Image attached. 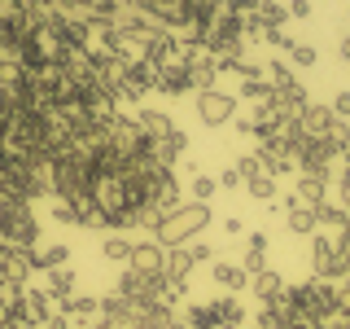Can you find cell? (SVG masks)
I'll list each match as a JSON object with an SVG mask.
<instances>
[{
  "instance_id": "6da1fadb",
  "label": "cell",
  "mask_w": 350,
  "mask_h": 329,
  "mask_svg": "<svg viewBox=\"0 0 350 329\" xmlns=\"http://www.w3.org/2000/svg\"><path fill=\"white\" fill-rule=\"evenodd\" d=\"M206 224H211V206L180 202L175 211H167V219H162V228H158V237H153V241H162V246H184V241H193Z\"/></svg>"
},
{
  "instance_id": "7a4b0ae2",
  "label": "cell",
  "mask_w": 350,
  "mask_h": 329,
  "mask_svg": "<svg viewBox=\"0 0 350 329\" xmlns=\"http://www.w3.org/2000/svg\"><path fill=\"white\" fill-rule=\"evenodd\" d=\"M0 241H9V246H36L40 241L31 202H0Z\"/></svg>"
},
{
  "instance_id": "3957f363",
  "label": "cell",
  "mask_w": 350,
  "mask_h": 329,
  "mask_svg": "<svg viewBox=\"0 0 350 329\" xmlns=\"http://www.w3.org/2000/svg\"><path fill=\"white\" fill-rule=\"evenodd\" d=\"M293 294H298V307H302L306 316H315V321H328L333 312H342V294H337V281H320V277H311V281L293 285Z\"/></svg>"
},
{
  "instance_id": "277c9868",
  "label": "cell",
  "mask_w": 350,
  "mask_h": 329,
  "mask_svg": "<svg viewBox=\"0 0 350 329\" xmlns=\"http://www.w3.org/2000/svg\"><path fill=\"white\" fill-rule=\"evenodd\" d=\"M197 119H202L206 127H224L228 119H237V97L232 93H219V88L197 93Z\"/></svg>"
},
{
  "instance_id": "5b68a950",
  "label": "cell",
  "mask_w": 350,
  "mask_h": 329,
  "mask_svg": "<svg viewBox=\"0 0 350 329\" xmlns=\"http://www.w3.org/2000/svg\"><path fill=\"white\" fill-rule=\"evenodd\" d=\"M311 272L320 281H342L346 277V259L337 255V246L328 237H320V233L311 237Z\"/></svg>"
},
{
  "instance_id": "8992f818",
  "label": "cell",
  "mask_w": 350,
  "mask_h": 329,
  "mask_svg": "<svg viewBox=\"0 0 350 329\" xmlns=\"http://www.w3.org/2000/svg\"><path fill=\"white\" fill-rule=\"evenodd\" d=\"M153 88H158L162 97H184L193 93V75L184 62H162L158 71H153Z\"/></svg>"
},
{
  "instance_id": "52a82bcc",
  "label": "cell",
  "mask_w": 350,
  "mask_h": 329,
  "mask_svg": "<svg viewBox=\"0 0 350 329\" xmlns=\"http://www.w3.org/2000/svg\"><path fill=\"white\" fill-rule=\"evenodd\" d=\"M114 93H118V101H140L145 93H153V66H149L145 58H136V62L127 66L123 84H118Z\"/></svg>"
},
{
  "instance_id": "ba28073f",
  "label": "cell",
  "mask_w": 350,
  "mask_h": 329,
  "mask_svg": "<svg viewBox=\"0 0 350 329\" xmlns=\"http://www.w3.org/2000/svg\"><path fill=\"white\" fill-rule=\"evenodd\" d=\"M162 259H167V246H162V241H131V272H140V277H162Z\"/></svg>"
},
{
  "instance_id": "9c48e42d",
  "label": "cell",
  "mask_w": 350,
  "mask_h": 329,
  "mask_svg": "<svg viewBox=\"0 0 350 329\" xmlns=\"http://www.w3.org/2000/svg\"><path fill=\"white\" fill-rule=\"evenodd\" d=\"M57 312L70 316L75 329H92L96 321H101V299H92V294H75V299H66Z\"/></svg>"
},
{
  "instance_id": "30bf717a",
  "label": "cell",
  "mask_w": 350,
  "mask_h": 329,
  "mask_svg": "<svg viewBox=\"0 0 350 329\" xmlns=\"http://www.w3.org/2000/svg\"><path fill=\"white\" fill-rule=\"evenodd\" d=\"M333 106H324V101H306L302 106V114H298V123H302V136H328V127H333Z\"/></svg>"
},
{
  "instance_id": "8fae6325",
  "label": "cell",
  "mask_w": 350,
  "mask_h": 329,
  "mask_svg": "<svg viewBox=\"0 0 350 329\" xmlns=\"http://www.w3.org/2000/svg\"><path fill=\"white\" fill-rule=\"evenodd\" d=\"M197 268L189 246H167V259H162V277L167 281H189V272Z\"/></svg>"
},
{
  "instance_id": "7c38bea8",
  "label": "cell",
  "mask_w": 350,
  "mask_h": 329,
  "mask_svg": "<svg viewBox=\"0 0 350 329\" xmlns=\"http://www.w3.org/2000/svg\"><path fill=\"white\" fill-rule=\"evenodd\" d=\"M189 75H193V88H197V93L215 88V80H219V58H215V53H206V49H197V58L189 62Z\"/></svg>"
},
{
  "instance_id": "4fadbf2b",
  "label": "cell",
  "mask_w": 350,
  "mask_h": 329,
  "mask_svg": "<svg viewBox=\"0 0 350 329\" xmlns=\"http://www.w3.org/2000/svg\"><path fill=\"white\" fill-rule=\"evenodd\" d=\"M293 197H298V206H324L328 197V180L324 175H298V184H293Z\"/></svg>"
},
{
  "instance_id": "5bb4252c",
  "label": "cell",
  "mask_w": 350,
  "mask_h": 329,
  "mask_svg": "<svg viewBox=\"0 0 350 329\" xmlns=\"http://www.w3.org/2000/svg\"><path fill=\"white\" fill-rule=\"evenodd\" d=\"M136 127H140V136H145V141H167L171 132H175V123L162 114V110H140V114H136Z\"/></svg>"
},
{
  "instance_id": "9a60e30c",
  "label": "cell",
  "mask_w": 350,
  "mask_h": 329,
  "mask_svg": "<svg viewBox=\"0 0 350 329\" xmlns=\"http://www.w3.org/2000/svg\"><path fill=\"white\" fill-rule=\"evenodd\" d=\"M211 277H215V285H224V290H245V285H250L245 268L232 263V259H215L211 263Z\"/></svg>"
},
{
  "instance_id": "2e32d148",
  "label": "cell",
  "mask_w": 350,
  "mask_h": 329,
  "mask_svg": "<svg viewBox=\"0 0 350 329\" xmlns=\"http://www.w3.org/2000/svg\"><path fill=\"white\" fill-rule=\"evenodd\" d=\"M250 294H258V299H262V307H267V303H276L280 299V294H284V281H280V272H258V277H250Z\"/></svg>"
},
{
  "instance_id": "e0dca14e",
  "label": "cell",
  "mask_w": 350,
  "mask_h": 329,
  "mask_svg": "<svg viewBox=\"0 0 350 329\" xmlns=\"http://www.w3.org/2000/svg\"><path fill=\"white\" fill-rule=\"evenodd\" d=\"M22 303H27V321L36 325V329L53 316V299H49V290H22Z\"/></svg>"
},
{
  "instance_id": "ac0fdd59",
  "label": "cell",
  "mask_w": 350,
  "mask_h": 329,
  "mask_svg": "<svg viewBox=\"0 0 350 329\" xmlns=\"http://www.w3.org/2000/svg\"><path fill=\"white\" fill-rule=\"evenodd\" d=\"M262 80L271 84V93H289V88L298 84V75H293V66H284L280 58H271V62H262Z\"/></svg>"
},
{
  "instance_id": "d6986e66",
  "label": "cell",
  "mask_w": 350,
  "mask_h": 329,
  "mask_svg": "<svg viewBox=\"0 0 350 329\" xmlns=\"http://www.w3.org/2000/svg\"><path fill=\"white\" fill-rule=\"evenodd\" d=\"M284 224H289L293 237H315V228H320L311 206H289V211H284Z\"/></svg>"
},
{
  "instance_id": "ffe728a7",
  "label": "cell",
  "mask_w": 350,
  "mask_h": 329,
  "mask_svg": "<svg viewBox=\"0 0 350 329\" xmlns=\"http://www.w3.org/2000/svg\"><path fill=\"white\" fill-rule=\"evenodd\" d=\"M66 259H70V250H66V246H44V250H36V246H31V268H36V272L66 268Z\"/></svg>"
},
{
  "instance_id": "44dd1931",
  "label": "cell",
  "mask_w": 350,
  "mask_h": 329,
  "mask_svg": "<svg viewBox=\"0 0 350 329\" xmlns=\"http://www.w3.org/2000/svg\"><path fill=\"white\" fill-rule=\"evenodd\" d=\"M49 299L57 303V307H62L66 299H75V272H70V268H53V272H49Z\"/></svg>"
},
{
  "instance_id": "7402d4cb",
  "label": "cell",
  "mask_w": 350,
  "mask_h": 329,
  "mask_svg": "<svg viewBox=\"0 0 350 329\" xmlns=\"http://www.w3.org/2000/svg\"><path fill=\"white\" fill-rule=\"evenodd\" d=\"M219 325H245V307H241V299H232V294H219V299H211Z\"/></svg>"
},
{
  "instance_id": "603a6c76",
  "label": "cell",
  "mask_w": 350,
  "mask_h": 329,
  "mask_svg": "<svg viewBox=\"0 0 350 329\" xmlns=\"http://www.w3.org/2000/svg\"><path fill=\"white\" fill-rule=\"evenodd\" d=\"M245 193L254 197V202H271V197H280V180L276 175H254V180H245Z\"/></svg>"
},
{
  "instance_id": "cb8c5ba5",
  "label": "cell",
  "mask_w": 350,
  "mask_h": 329,
  "mask_svg": "<svg viewBox=\"0 0 350 329\" xmlns=\"http://www.w3.org/2000/svg\"><path fill=\"white\" fill-rule=\"evenodd\" d=\"M258 31H276L289 22V14H284V5H276V0H258Z\"/></svg>"
},
{
  "instance_id": "d4e9b609",
  "label": "cell",
  "mask_w": 350,
  "mask_h": 329,
  "mask_svg": "<svg viewBox=\"0 0 350 329\" xmlns=\"http://www.w3.org/2000/svg\"><path fill=\"white\" fill-rule=\"evenodd\" d=\"M101 259L105 263H131V241L127 237H105L101 241Z\"/></svg>"
},
{
  "instance_id": "484cf974",
  "label": "cell",
  "mask_w": 350,
  "mask_h": 329,
  "mask_svg": "<svg viewBox=\"0 0 350 329\" xmlns=\"http://www.w3.org/2000/svg\"><path fill=\"white\" fill-rule=\"evenodd\" d=\"M315 224H324V228H346L350 224V211L346 206H315Z\"/></svg>"
},
{
  "instance_id": "4316f807",
  "label": "cell",
  "mask_w": 350,
  "mask_h": 329,
  "mask_svg": "<svg viewBox=\"0 0 350 329\" xmlns=\"http://www.w3.org/2000/svg\"><path fill=\"white\" fill-rule=\"evenodd\" d=\"M215 189H219V180L215 175H193V184H189V202H202V206H211V197H215Z\"/></svg>"
},
{
  "instance_id": "83f0119b",
  "label": "cell",
  "mask_w": 350,
  "mask_h": 329,
  "mask_svg": "<svg viewBox=\"0 0 350 329\" xmlns=\"http://www.w3.org/2000/svg\"><path fill=\"white\" fill-rule=\"evenodd\" d=\"M241 97H250V101H258V106L271 97V84L262 80V71H258V75H250V80H241Z\"/></svg>"
},
{
  "instance_id": "f1b7e54d",
  "label": "cell",
  "mask_w": 350,
  "mask_h": 329,
  "mask_svg": "<svg viewBox=\"0 0 350 329\" xmlns=\"http://www.w3.org/2000/svg\"><path fill=\"white\" fill-rule=\"evenodd\" d=\"M184 325H189V329H215L219 316H215L211 303H197V307H189V321H184Z\"/></svg>"
},
{
  "instance_id": "f546056e",
  "label": "cell",
  "mask_w": 350,
  "mask_h": 329,
  "mask_svg": "<svg viewBox=\"0 0 350 329\" xmlns=\"http://www.w3.org/2000/svg\"><path fill=\"white\" fill-rule=\"evenodd\" d=\"M289 62L302 66V71H311V66L320 62V49H315V44H306V40H298V44L289 49Z\"/></svg>"
},
{
  "instance_id": "4dcf8cb0",
  "label": "cell",
  "mask_w": 350,
  "mask_h": 329,
  "mask_svg": "<svg viewBox=\"0 0 350 329\" xmlns=\"http://www.w3.org/2000/svg\"><path fill=\"white\" fill-rule=\"evenodd\" d=\"M328 145H333L337 154L350 149V123H346V119H333V127H328Z\"/></svg>"
},
{
  "instance_id": "1f68e13d",
  "label": "cell",
  "mask_w": 350,
  "mask_h": 329,
  "mask_svg": "<svg viewBox=\"0 0 350 329\" xmlns=\"http://www.w3.org/2000/svg\"><path fill=\"white\" fill-rule=\"evenodd\" d=\"M241 268H245V277L267 272V250H245V255H241Z\"/></svg>"
},
{
  "instance_id": "d6a6232c",
  "label": "cell",
  "mask_w": 350,
  "mask_h": 329,
  "mask_svg": "<svg viewBox=\"0 0 350 329\" xmlns=\"http://www.w3.org/2000/svg\"><path fill=\"white\" fill-rule=\"evenodd\" d=\"M53 219H57V224H79V206L57 197V202H53Z\"/></svg>"
},
{
  "instance_id": "836d02e7",
  "label": "cell",
  "mask_w": 350,
  "mask_h": 329,
  "mask_svg": "<svg viewBox=\"0 0 350 329\" xmlns=\"http://www.w3.org/2000/svg\"><path fill=\"white\" fill-rule=\"evenodd\" d=\"M237 171H241V180H254V175H262V154H245V158L237 162Z\"/></svg>"
},
{
  "instance_id": "e575fe53",
  "label": "cell",
  "mask_w": 350,
  "mask_h": 329,
  "mask_svg": "<svg viewBox=\"0 0 350 329\" xmlns=\"http://www.w3.org/2000/svg\"><path fill=\"white\" fill-rule=\"evenodd\" d=\"M258 40H267V44H271V49H280V53H289V49H293V44H298V40H293V36H289V31H284V27H276V31H262V36H258Z\"/></svg>"
},
{
  "instance_id": "d590c367",
  "label": "cell",
  "mask_w": 350,
  "mask_h": 329,
  "mask_svg": "<svg viewBox=\"0 0 350 329\" xmlns=\"http://www.w3.org/2000/svg\"><path fill=\"white\" fill-rule=\"evenodd\" d=\"M284 14L306 22V18H315V5H311V0H289V5H284Z\"/></svg>"
},
{
  "instance_id": "8d00e7d4",
  "label": "cell",
  "mask_w": 350,
  "mask_h": 329,
  "mask_svg": "<svg viewBox=\"0 0 350 329\" xmlns=\"http://www.w3.org/2000/svg\"><path fill=\"white\" fill-rule=\"evenodd\" d=\"M328 106H333V114H337V119H346V123H350V93H337Z\"/></svg>"
},
{
  "instance_id": "74e56055",
  "label": "cell",
  "mask_w": 350,
  "mask_h": 329,
  "mask_svg": "<svg viewBox=\"0 0 350 329\" xmlns=\"http://www.w3.org/2000/svg\"><path fill=\"white\" fill-rule=\"evenodd\" d=\"M241 184H245V180H241V171H237V167H228L224 175H219V189H232V193H237Z\"/></svg>"
},
{
  "instance_id": "f35d334b",
  "label": "cell",
  "mask_w": 350,
  "mask_h": 329,
  "mask_svg": "<svg viewBox=\"0 0 350 329\" xmlns=\"http://www.w3.org/2000/svg\"><path fill=\"white\" fill-rule=\"evenodd\" d=\"M40 329H75V325H70V316H66V312H53Z\"/></svg>"
},
{
  "instance_id": "ab89813d",
  "label": "cell",
  "mask_w": 350,
  "mask_h": 329,
  "mask_svg": "<svg viewBox=\"0 0 350 329\" xmlns=\"http://www.w3.org/2000/svg\"><path fill=\"white\" fill-rule=\"evenodd\" d=\"M189 250H193L197 263H211V259H215V246H206V241H197V246H189Z\"/></svg>"
},
{
  "instance_id": "60d3db41",
  "label": "cell",
  "mask_w": 350,
  "mask_h": 329,
  "mask_svg": "<svg viewBox=\"0 0 350 329\" xmlns=\"http://www.w3.org/2000/svg\"><path fill=\"white\" fill-rule=\"evenodd\" d=\"M224 233H228V237H241V233H245V219H237V215L224 219Z\"/></svg>"
},
{
  "instance_id": "b9f144b4",
  "label": "cell",
  "mask_w": 350,
  "mask_h": 329,
  "mask_svg": "<svg viewBox=\"0 0 350 329\" xmlns=\"http://www.w3.org/2000/svg\"><path fill=\"white\" fill-rule=\"evenodd\" d=\"M245 250H267V233H250L245 237Z\"/></svg>"
},
{
  "instance_id": "7bdbcfd3",
  "label": "cell",
  "mask_w": 350,
  "mask_h": 329,
  "mask_svg": "<svg viewBox=\"0 0 350 329\" xmlns=\"http://www.w3.org/2000/svg\"><path fill=\"white\" fill-rule=\"evenodd\" d=\"M337 58H342V62H350V36H346L342 44H337Z\"/></svg>"
},
{
  "instance_id": "ee69618b",
  "label": "cell",
  "mask_w": 350,
  "mask_h": 329,
  "mask_svg": "<svg viewBox=\"0 0 350 329\" xmlns=\"http://www.w3.org/2000/svg\"><path fill=\"white\" fill-rule=\"evenodd\" d=\"M215 329H245V325H215Z\"/></svg>"
},
{
  "instance_id": "f6af8a7d",
  "label": "cell",
  "mask_w": 350,
  "mask_h": 329,
  "mask_svg": "<svg viewBox=\"0 0 350 329\" xmlns=\"http://www.w3.org/2000/svg\"><path fill=\"white\" fill-rule=\"evenodd\" d=\"M171 329H189V325H180V321H175V325H171Z\"/></svg>"
}]
</instances>
